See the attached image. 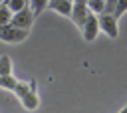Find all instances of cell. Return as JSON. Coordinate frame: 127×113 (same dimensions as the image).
Instances as JSON below:
<instances>
[{
  "label": "cell",
  "instance_id": "cell-4",
  "mask_svg": "<svg viewBox=\"0 0 127 113\" xmlns=\"http://www.w3.org/2000/svg\"><path fill=\"white\" fill-rule=\"evenodd\" d=\"M34 12H32V8L30 6H26V8H22V10H18V12H14L12 14V20H10V24L12 26H16V28H24V30H30L32 28V24H34Z\"/></svg>",
  "mask_w": 127,
  "mask_h": 113
},
{
  "label": "cell",
  "instance_id": "cell-2",
  "mask_svg": "<svg viewBox=\"0 0 127 113\" xmlns=\"http://www.w3.org/2000/svg\"><path fill=\"white\" fill-rule=\"evenodd\" d=\"M30 36V30L16 28L12 24H2L0 26V42L4 44H22Z\"/></svg>",
  "mask_w": 127,
  "mask_h": 113
},
{
  "label": "cell",
  "instance_id": "cell-17",
  "mask_svg": "<svg viewBox=\"0 0 127 113\" xmlns=\"http://www.w3.org/2000/svg\"><path fill=\"white\" fill-rule=\"evenodd\" d=\"M121 111H125V113H127V105H125V107H123V109H121Z\"/></svg>",
  "mask_w": 127,
  "mask_h": 113
},
{
  "label": "cell",
  "instance_id": "cell-14",
  "mask_svg": "<svg viewBox=\"0 0 127 113\" xmlns=\"http://www.w3.org/2000/svg\"><path fill=\"white\" fill-rule=\"evenodd\" d=\"M127 12V0H117V4H115V12H113V16L119 20L123 14Z\"/></svg>",
  "mask_w": 127,
  "mask_h": 113
},
{
  "label": "cell",
  "instance_id": "cell-6",
  "mask_svg": "<svg viewBox=\"0 0 127 113\" xmlns=\"http://www.w3.org/2000/svg\"><path fill=\"white\" fill-rule=\"evenodd\" d=\"M89 14H91V12L87 10V6H85V4L73 2L71 12H69V18H71V22H73L77 28H81V26H83V22L87 20V16H89Z\"/></svg>",
  "mask_w": 127,
  "mask_h": 113
},
{
  "label": "cell",
  "instance_id": "cell-13",
  "mask_svg": "<svg viewBox=\"0 0 127 113\" xmlns=\"http://www.w3.org/2000/svg\"><path fill=\"white\" fill-rule=\"evenodd\" d=\"M10 20H12V12H10V8L2 2V4H0V26H2V24H10Z\"/></svg>",
  "mask_w": 127,
  "mask_h": 113
},
{
  "label": "cell",
  "instance_id": "cell-15",
  "mask_svg": "<svg viewBox=\"0 0 127 113\" xmlns=\"http://www.w3.org/2000/svg\"><path fill=\"white\" fill-rule=\"evenodd\" d=\"M115 4H117V0H105V2H103V12L113 14V12H115Z\"/></svg>",
  "mask_w": 127,
  "mask_h": 113
},
{
  "label": "cell",
  "instance_id": "cell-10",
  "mask_svg": "<svg viewBox=\"0 0 127 113\" xmlns=\"http://www.w3.org/2000/svg\"><path fill=\"white\" fill-rule=\"evenodd\" d=\"M28 6L32 8L34 16H40V14L46 10V6H48V0H28Z\"/></svg>",
  "mask_w": 127,
  "mask_h": 113
},
{
  "label": "cell",
  "instance_id": "cell-9",
  "mask_svg": "<svg viewBox=\"0 0 127 113\" xmlns=\"http://www.w3.org/2000/svg\"><path fill=\"white\" fill-rule=\"evenodd\" d=\"M12 67H14L12 57H10V56H0V75L12 73Z\"/></svg>",
  "mask_w": 127,
  "mask_h": 113
},
{
  "label": "cell",
  "instance_id": "cell-3",
  "mask_svg": "<svg viewBox=\"0 0 127 113\" xmlns=\"http://www.w3.org/2000/svg\"><path fill=\"white\" fill-rule=\"evenodd\" d=\"M97 22H99V30L105 32L111 40H115L119 36V26H117V18L113 14H107V12H101L97 14Z\"/></svg>",
  "mask_w": 127,
  "mask_h": 113
},
{
  "label": "cell",
  "instance_id": "cell-8",
  "mask_svg": "<svg viewBox=\"0 0 127 113\" xmlns=\"http://www.w3.org/2000/svg\"><path fill=\"white\" fill-rule=\"evenodd\" d=\"M16 83H18V79H16L12 73H8V75H0V89H4V91H12V89L16 87Z\"/></svg>",
  "mask_w": 127,
  "mask_h": 113
},
{
  "label": "cell",
  "instance_id": "cell-5",
  "mask_svg": "<svg viewBox=\"0 0 127 113\" xmlns=\"http://www.w3.org/2000/svg\"><path fill=\"white\" fill-rule=\"evenodd\" d=\"M81 32H83V40L85 42H93L99 34V22H97V14H89L87 20L83 22L81 26Z\"/></svg>",
  "mask_w": 127,
  "mask_h": 113
},
{
  "label": "cell",
  "instance_id": "cell-16",
  "mask_svg": "<svg viewBox=\"0 0 127 113\" xmlns=\"http://www.w3.org/2000/svg\"><path fill=\"white\" fill-rule=\"evenodd\" d=\"M73 2H79V4H85V0H73Z\"/></svg>",
  "mask_w": 127,
  "mask_h": 113
},
{
  "label": "cell",
  "instance_id": "cell-7",
  "mask_svg": "<svg viewBox=\"0 0 127 113\" xmlns=\"http://www.w3.org/2000/svg\"><path fill=\"white\" fill-rule=\"evenodd\" d=\"M71 6H73V0H48V6L46 8H50V10L65 16V18H69Z\"/></svg>",
  "mask_w": 127,
  "mask_h": 113
},
{
  "label": "cell",
  "instance_id": "cell-12",
  "mask_svg": "<svg viewBox=\"0 0 127 113\" xmlns=\"http://www.w3.org/2000/svg\"><path fill=\"white\" fill-rule=\"evenodd\" d=\"M4 4H6V6L10 8V12L14 14V12L26 8V6H28V0H4Z\"/></svg>",
  "mask_w": 127,
  "mask_h": 113
},
{
  "label": "cell",
  "instance_id": "cell-11",
  "mask_svg": "<svg viewBox=\"0 0 127 113\" xmlns=\"http://www.w3.org/2000/svg\"><path fill=\"white\" fill-rule=\"evenodd\" d=\"M103 2L105 0H85V6L91 14H101L103 12Z\"/></svg>",
  "mask_w": 127,
  "mask_h": 113
},
{
  "label": "cell",
  "instance_id": "cell-1",
  "mask_svg": "<svg viewBox=\"0 0 127 113\" xmlns=\"http://www.w3.org/2000/svg\"><path fill=\"white\" fill-rule=\"evenodd\" d=\"M36 81L30 79V81H18L16 87L12 89V93L18 97V101L22 103V107L26 111H34L40 107V95H38V89H36Z\"/></svg>",
  "mask_w": 127,
  "mask_h": 113
}]
</instances>
